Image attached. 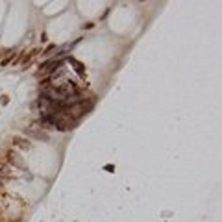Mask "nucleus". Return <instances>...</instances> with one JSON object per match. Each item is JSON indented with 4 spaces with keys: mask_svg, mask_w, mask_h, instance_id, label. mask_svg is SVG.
<instances>
[{
    "mask_svg": "<svg viewBox=\"0 0 222 222\" xmlns=\"http://www.w3.org/2000/svg\"><path fill=\"white\" fill-rule=\"evenodd\" d=\"M9 63H11V57H6V59L0 61V67H6V65H9Z\"/></svg>",
    "mask_w": 222,
    "mask_h": 222,
    "instance_id": "0eeeda50",
    "label": "nucleus"
},
{
    "mask_svg": "<svg viewBox=\"0 0 222 222\" xmlns=\"http://www.w3.org/2000/svg\"><path fill=\"white\" fill-rule=\"evenodd\" d=\"M37 54H41V50H39V48H33V50H32V52H30V54H28V56L24 57V65H26V63H28L30 59H33V57H35Z\"/></svg>",
    "mask_w": 222,
    "mask_h": 222,
    "instance_id": "39448f33",
    "label": "nucleus"
},
{
    "mask_svg": "<svg viewBox=\"0 0 222 222\" xmlns=\"http://www.w3.org/2000/svg\"><path fill=\"white\" fill-rule=\"evenodd\" d=\"M6 161L13 167V168H19V170H26V161H24V158L15 150V148H9L8 152H6Z\"/></svg>",
    "mask_w": 222,
    "mask_h": 222,
    "instance_id": "f257e3e1",
    "label": "nucleus"
},
{
    "mask_svg": "<svg viewBox=\"0 0 222 222\" xmlns=\"http://www.w3.org/2000/svg\"><path fill=\"white\" fill-rule=\"evenodd\" d=\"M72 65H74V69L82 74V76H85V71H83V65L80 63V61H72Z\"/></svg>",
    "mask_w": 222,
    "mask_h": 222,
    "instance_id": "423d86ee",
    "label": "nucleus"
},
{
    "mask_svg": "<svg viewBox=\"0 0 222 222\" xmlns=\"http://www.w3.org/2000/svg\"><path fill=\"white\" fill-rule=\"evenodd\" d=\"M24 133L30 137H35V139H41V141H48V133H43V131H37V130H32V128H24Z\"/></svg>",
    "mask_w": 222,
    "mask_h": 222,
    "instance_id": "7ed1b4c3",
    "label": "nucleus"
},
{
    "mask_svg": "<svg viewBox=\"0 0 222 222\" xmlns=\"http://www.w3.org/2000/svg\"><path fill=\"white\" fill-rule=\"evenodd\" d=\"M56 47H54V44H48V47H47V50H44L43 54H50V50H54Z\"/></svg>",
    "mask_w": 222,
    "mask_h": 222,
    "instance_id": "6e6552de",
    "label": "nucleus"
},
{
    "mask_svg": "<svg viewBox=\"0 0 222 222\" xmlns=\"http://www.w3.org/2000/svg\"><path fill=\"white\" fill-rule=\"evenodd\" d=\"M13 144L19 146V148H22V150H30V148H32V144H30L26 139H22V137H15V139H13Z\"/></svg>",
    "mask_w": 222,
    "mask_h": 222,
    "instance_id": "20e7f679",
    "label": "nucleus"
},
{
    "mask_svg": "<svg viewBox=\"0 0 222 222\" xmlns=\"http://www.w3.org/2000/svg\"><path fill=\"white\" fill-rule=\"evenodd\" d=\"M59 65H61L59 61H48V63H43V65H41V69H39V74H44V72L50 74V72H54V71L57 69Z\"/></svg>",
    "mask_w": 222,
    "mask_h": 222,
    "instance_id": "f03ea898",
    "label": "nucleus"
}]
</instances>
